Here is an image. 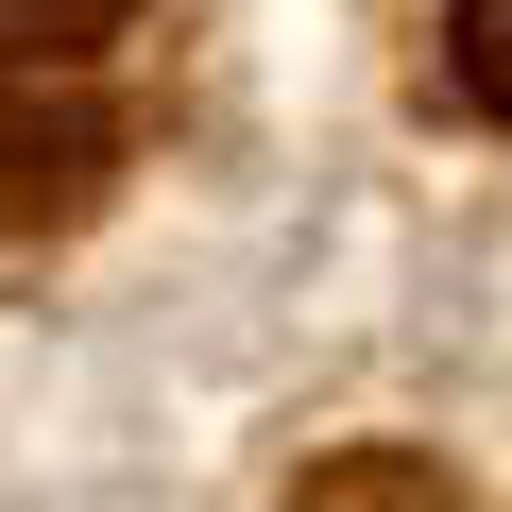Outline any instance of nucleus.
I'll list each match as a JSON object with an SVG mask.
<instances>
[{
    "label": "nucleus",
    "instance_id": "obj_1",
    "mask_svg": "<svg viewBox=\"0 0 512 512\" xmlns=\"http://www.w3.org/2000/svg\"><path fill=\"white\" fill-rule=\"evenodd\" d=\"M120 171V120L69 86V52H0V222H86Z\"/></svg>",
    "mask_w": 512,
    "mask_h": 512
},
{
    "label": "nucleus",
    "instance_id": "obj_3",
    "mask_svg": "<svg viewBox=\"0 0 512 512\" xmlns=\"http://www.w3.org/2000/svg\"><path fill=\"white\" fill-rule=\"evenodd\" d=\"M120 0H0V52H86Z\"/></svg>",
    "mask_w": 512,
    "mask_h": 512
},
{
    "label": "nucleus",
    "instance_id": "obj_4",
    "mask_svg": "<svg viewBox=\"0 0 512 512\" xmlns=\"http://www.w3.org/2000/svg\"><path fill=\"white\" fill-rule=\"evenodd\" d=\"M461 86L512 120V0H461Z\"/></svg>",
    "mask_w": 512,
    "mask_h": 512
},
{
    "label": "nucleus",
    "instance_id": "obj_2",
    "mask_svg": "<svg viewBox=\"0 0 512 512\" xmlns=\"http://www.w3.org/2000/svg\"><path fill=\"white\" fill-rule=\"evenodd\" d=\"M291 512H461V495H444V461H410V444H342V461H308Z\"/></svg>",
    "mask_w": 512,
    "mask_h": 512
}]
</instances>
